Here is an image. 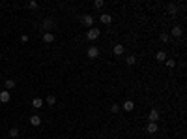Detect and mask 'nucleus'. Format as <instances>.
I'll return each mask as SVG.
<instances>
[{
  "instance_id": "24",
  "label": "nucleus",
  "mask_w": 187,
  "mask_h": 139,
  "mask_svg": "<svg viewBox=\"0 0 187 139\" xmlns=\"http://www.w3.org/2000/svg\"><path fill=\"white\" fill-rule=\"evenodd\" d=\"M161 41H165V43L169 41V34H161Z\"/></svg>"
},
{
  "instance_id": "22",
  "label": "nucleus",
  "mask_w": 187,
  "mask_h": 139,
  "mask_svg": "<svg viewBox=\"0 0 187 139\" xmlns=\"http://www.w3.org/2000/svg\"><path fill=\"white\" fill-rule=\"evenodd\" d=\"M169 11H170V13H174V11H176V6H174V4H169Z\"/></svg>"
},
{
  "instance_id": "19",
  "label": "nucleus",
  "mask_w": 187,
  "mask_h": 139,
  "mask_svg": "<svg viewBox=\"0 0 187 139\" xmlns=\"http://www.w3.org/2000/svg\"><path fill=\"white\" fill-rule=\"evenodd\" d=\"M47 104H49V105H54V104H56V98H54V96H49V98H47Z\"/></svg>"
},
{
  "instance_id": "17",
  "label": "nucleus",
  "mask_w": 187,
  "mask_h": 139,
  "mask_svg": "<svg viewBox=\"0 0 187 139\" xmlns=\"http://www.w3.org/2000/svg\"><path fill=\"white\" fill-rule=\"evenodd\" d=\"M6 89H15V81H13V79H8V81H6Z\"/></svg>"
},
{
  "instance_id": "6",
  "label": "nucleus",
  "mask_w": 187,
  "mask_h": 139,
  "mask_svg": "<svg viewBox=\"0 0 187 139\" xmlns=\"http://www.w3.org/2000/svg\"><path fill=\"white\" fill-rule=\"evenodd\" d=\"M81 21H82V25H84V26H92L94 17H92V15H82V17H81Z\"/></svg>"
},
{
  "instance_id": "12",
  "label": "nucleus",
  "mask_w": 187,
  "mask_h": 139,
  "mask_svg": "<svg viewBox=\"0 0 187 139\" xmlns=\"http://www.w3.org/2000/svg\"><path fill=\"white\" fill-rule=\"evenodd\" d=\"M32 105H34L36 109H41V105H43V100H39V98H34V100H32Z\"/></svg>"
},
{
  "instance_id": "2",
  "label": "nucleus",
  "mask_w": 187,
  "mask_h": 139,
  "mask_svg": "<svg viewBox=\"0 0 187 139\" xmlns=\"http://www.w3.org/2000/svg\"><path fill=\"white\" fill-rule=\"evenodd\" d=\"M99 34H101V32H99L97 28H90L88 32H86V38H88V39H97Z\"/></svg>"
},
{
  "instance_id": "14",
  "label": "nucleus",
  "mask_w": 187,
  "mask_h": 139,
  "mask_svg": "<svg viewBox=\"0 0 187 139\" xmlns=\"http://www.w3.org/2000/svg\"><path fill=\"white\" fill-rule=\"evenodd\" d=\"M135 62H137V58H135V57H133V55H129V57H127V58H125V64H127V66H133V64H135Z\"/></svg>"
},
{
  "instance_id": "9",
  "label": "nucleus",
  "mask_w": 187,
  "mask_h": 139,
  "mask_svg": "<svg viewBox=\"0 0 187 139\" xmlns=\"http://www.w3.org/2000/svg\"><path fill=\"white\" fill-rule=\"evenodd\" d=\"M101 23L103 25H110V23H112V15H109V13L101 15Z\"/></svg>"
},
{
  "instance_id": "8",
  "label": "nucleus",
  "mask_w": 187,
  "mask_h": 139,
  "mask_svg": "<svg viewBox=\"0 0 187 139\" xmlns=\"http://www.w3.org/2000/svg\"><path fill=\"white\" fill-rule=\"evenodd\" d=\"M30 124L32 126H39L41 124V117H39V115H32L30 117Z\"/></svg>"
},
{
  "instance_id": "13",
  "label": "nucleus",
  "mask_w": 187,
  "mask_h": 139,
  "mask_svg": "<svg viewBox=\"0 0 187 139\" xmlns=\"http://www.w3.org/2000/svg\"><path fill=\"white\" fill-rule=\"evenodd\" d=\"M124 109H125V111H133V109H135V104H133L131 100H127L125 104H124Z\"/></svg>"
},
{
  "instance_id": "5",
  "label": "nucleus",
  "mask_w": 187,
  "mask_h": 139,
  "mask_svg": "<svg viewBox=\"0 0 187 139\" xmlns=\"http://www.w3.org/2000/svg\"><path fill=\"white\" fill-rule=\"evenodd\" d=\"M148 120H150V122H157V120H159V111H157V109H152V111H150Z\"/></svg>"
},
{
  "instance_id": "25",
  "label": "nucleus",
  "mask_w": 187,
  "mask_h": 139,
  "mask_svg": "<svg viewBox=\"0 0 187 139\" xmlns=\"http://www.w3.org/2000/svg\"><path fill=\"white\" fill-rule=\"evenodd\" d=\"M28 8H32V10H34V8H38V2H28Z\"/></svg>"
},
{
  "instance_id": "3",
  "label": "nucleus",
  "mask_w": 187,
  "mask_h": 139,
  "mask_svg": "<svg viewBox=\"0 0 187 139\" xmlns=\"http://www.w3.org/2000/svg\"><path fill=\"white\" fill-rule=\"evenodd\" d=\"M86 55H88V58H97V55H99V49L97 47H88V51H86Z\"/></svg>"
},
{
  "instance_id": "1",
  "label": "nucleus",
  "mask_w": 187,
  "mask_h": 139,
  "mask_svg": "<svg viewBox=\"0 0 187 139\" xmlns=\"http://www.w3.org/2000/svg\"><path fill=\"white\" fill-rule=\"evenodd\" d=\"M53 26H54V21H53V19H43V21H41V30H51V28H53Z\"/></svg>"
},
{
  "instance_id": "20",
  "label": "nucleus",
  "mask_w": 187,
  "mask_h": 139,
  "mask_svg": "<svg viewBox=\"0 0 187 139\" xmlns=\"http://www.w3.org/2000/svg\"><path fill=\"white\" fill-rule=\"evenodd\" d=\"M103 4H105L103 0H95V4H94V6H95V8H103Z\"/></svg>"
},
{
  "instance_id": "7",
  "label": "nucleus",
  "mask_w": 187,
  "mask_h": 139,
  "mask_svg": "<svg viewBox=\"0 0 187 139\" xmlns=\"http://www.w3.org/2000/svg\"><path fill=\"white\" fill-rule=\"evenodd\" d=\"M157 130H159V126H157V122H150V124H148V126H146V132H148V133H155V132H157Z\"/></svg>"
},
{
  "instance_id": "18",
  "label": "nucleus",
  "mask_w": 187,
  "mask_h": 139,
  "mask_svg": "<svg viewBox=\"0 0 187 139\" xmlns=\"http://www.w3.org/2000/svg\"><path fill=\"white\" fill-rule=\"evenodd\" d=\"M10 136L11 137H19V128H11L10 130Z\"/></svg>"
},
{
  "instance_id": "15",
  "label": "nucleus",
  "mask_w": 187,
  "mask_h": 139,
  "mask_svg": "<svg viewBox=\"0 0 187 139\" xmlns=\"http://www.w3.org/2000/svg\"><path fill=\"white\" fill-rule=\"evenodd\" d=\"M155 58L159 62H163V60H166V55H165V51H159V53L155 55Z\"/></svg>"
},
{
  "instance_id": "10",
  "label": "nucleus",
  "mask_w": 187,
  "mask_h": 139,
  "mask_svg": "<svg viewBox=\"0 0 187 139\" xmlns=\"http://www.w3.org/2000/svg\"><path fill=\"white\" fill-rule=\"evenodd\" d=\"M43 41H45V43H53L54 41V34H51V32L43 34Z\"/></svg>"
},
{
  "instance_id": "16",
  "label": "nucleus",
  "mask_w": 187,
  "mask_h": 139,
  "mask_svg": "<svg viewBox=\"0 0 187 139\" xmlns=\"http://www.w3.org/2000/svg\"><path fill=\"white\" fill-rule=\"evenodd\" d=\"M172 36H176V38H178V36H182V26H174V28H172Z\"/></svg>"
},
{
  "instance_id": "21",
  "label": "nucleus",
  "mask_w": 187,
  "mask_h": 139,
  "mask_svg": "<svg viewBox=\"0 0 187 139\" xmlns=\"http://www.w3.org/2000/svg\"><path fill=\"white\" fill-rule=\"evenodd\" d=\"M110 111H112V113H118V111H120V105H110Z\"/></svg>"
},
{
  "instance_id": "11",
  "label": "nucleus",
  "mask_w": 187,
  "mask_h": 139,
  "mask_svg": "<svg viewBox=\"0 0 187 139\" xmlns=\"http://www.w3.org/2000/svg\"><path fill=\"white\" fill-rule=\"evenodd\" d=\"M112 53L116 55V57H120V55H124V45H114Z\"/></svg>"
},
{
  "instance_id": "23",
  "label": "nucleus",
  "mask_w": 187,
  "mask_h": 139,
  "mask_svg": "<svg viewBox=\"0 0 187 139\" xmlns=\"http://www.w3.org/2000/svg\"><path fill=\"white\" fill-rule=\"evenodd\" d=\"M166 66H169V68H174V66H176V62H174V60H166Z\"/></svg>"
},
{
  "instance_id": "4",
  "label": "nucleus",
  "mask_w": 187,
  "mask_h": 139,
  "mask_svg": "<svg viewBox=\"0 0 187 139\" xmlns=\"http://www.w3.org/2000/svg\"><path fill=\"white\" fill-rule=\"evenodd\" d=\"M10 98H11L10 90H2V92H0V102H2V104H8V102H10Z\"/></svg>"
}]
</instances>
